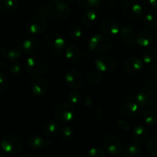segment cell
I'll use <instances>...</instances> for the list:
<instances>
[{"label": "cell", "instance_id": "obj_1", "mask_svg": "<svg viewBox=\"0 0 157 157\" xmlns=\"http://www.w3.org/2000/svg\"><path fill=\"white\" fill-rule=\"evenodd\" d=\"M41 46L46 55L58 56L65 49L66 43L62 35L57 32H50L43 37Z\"/></svg>", "mask_w": 157, "mask_h": 157}, {"label": "cell", "instance_id": "obj_2", "mask_svg": "<svg viewBox=\"0 0 157 157\" xmlns=\"http://www.w3.org/2000/svg\"><path fill=\"white\" fill-rule=\"evenodd\" d=\"M48 66L47 56L42 54H32L26 60L27 71L32 76H38L44 73Z\"/></svg>", "mask_w": 157, "mask_h": 157}, {"label": "cell", "instance_id": "obj_3", "mask_svg": "<svg viewBox=\"0 0 157 157\" xmlns=\"http://www.w3.org/2000/svg\"><path fill=\"white\" fill-rule=\"evenodd\" d=\"M21 48L19 41L17 38H9L6 40L2 47V54L6 61L15 62L21 55Z\"/></svg>", "mask_w": 157, "mask_h": 157}, {"label": "cell", "instance_id": "obj_4", "mask_svg": "<svg viewBox=\"0 0 157 157\" xmlns=\"http://www.w3.org/2000/svg\"><path fill=\"white\" fill-rule=\"evenodd\" d=\"M48 7L50 15L56 19H66L71 14L70 7L63 0H52Z\"/></svg>", "mask_w": 157, "mask_h": 157}, {"label": "cell", "instance_id": "obj_5", "mask_svg": "<svg viewBox=\"0 0 157 157\" xmlns=\"http://www.w3.org/2000/svg\"><path fill=\"white\" fill-rule=\"evenodd\" d=\"M88 47L92 52L96 53H104L110 50L112 47V41L105 35H95L90 38Z\"/></svg>", "mask_w": 157, "mask_h": 157}, {"label": "cell", "instance_id": "obj_6", "mask_svg": "<svg viewBox=\"0 0 157 157\" xmlns=\"http://www.w3.org/2000/svg\"><path fill=\"white\" fill-rule=\"evenodd\" d=\"M122 10L124 16L131 21H136L144 15V8L137 0H125Z\"/></svg>", "mask_w": 157, "mask_h": 157}, {"label": "cell", "instance_id": "obj_7", "mask_svg": "<svg viewBox=\"0 0 157 157\" xmlns=\"http://www.w3.org/2000/svg\"><path fill=\"white\" fill-rule=\"evenodd\" d=\"M0 147L6 153L15 154L21 150L22 142L15 135H6L0 141Z\"/></svg>", "mask_w": 157, "mask_h": 157}, {"label": "cell", "instance_id": "obj_8", "mask_svg": "<svg viewBox=\"0 0 157 157\" xmlns=\"http://www.w3.org/2000/svg\"><path fill=\"white\" fill-rule=\"evenodd\" d=\"M55 117L59 122H70L74 118V108L70 104L60 103L55 109Z\"/></svg>", "mask_w": 157, "mask_h": 157}, {"label": "cell", "instance_id": "obj_9", "mask_svg": "<svg viewBox=\"0 0 157 157\" xmlns=\"http://www.w3.org/2000/svg\"><path fill=\"white\" fill-rule=\"evenodd\" d=\"M95 65L101 73H110L117 67L116 60L110 55H103L98 57L95 61Z\"/></svg>", "mask_w": 157, "mask_h": 157}, {"label": "cell", "instance_id": "obj_10", "mask_svg": "<svg viewBox=\"0 0 157 157\" xmlns=\"http://www.w3.org/2000/svg\"><path fill=\"white\" fill-rule=\"evenodd\" d=\"M156 93L151 88H143L136 95V103L141 107L151 105L156 101Z\"/></svg>", "mask_w": 157, "mask_h": 157}, {"label": "cell", "instance_id": "obj_11", "mask_svg": "<svg viewBox=\"0 0 157 157\" xmlns=\"http://www.w3.org/2000/svg\"><path fill=\"white\" fill-rule=\"evenodd\" d=\"M48 24L44 18H34L31 19L26 25V31L32 35H40L47 30Z\"/></svg>", "mask_w": 157, "mask_h": 157}, {"label": "cell", "instance_id": "obj_12", "mask_svg": "<svg viewBox=\"0 0 157 157\" xmlns=\"http://www.w3.org/2000/svg\"><path fill=\"white\" fill-rule=\"evenodd\" d=\"M104 146L105 150L113 156L119 154L122 150L121 140L113 134H109L105 136L104 140Z\"/></svg>", "mask_w": 157, "mask_h": 157}, {"label": "cell", "instance_id": "obj_13", "mask_svg": "<svg viewBox=\"0 0 157 157\" xmlns=\"http://www.w3.org/2000/svg\"><path fill=\"white\" fill-rule=\"evenodd\" d=\"M66 84L69 87L73 90H77L82 86L84 79L83 76L79 71L76 70H69L66 72L65 77Z\"/></svg>", "mask_w": 157, "mask_h": 157}, {"label": "cell", "instance_id": "obj_14", "mask_svg": "<svg viewBox=\"0 0 157 157\" xmlns=\"http://www.w3.org/2000/svg\"><path fill=\"white\" fill-rule=\"evenodd\" d=\"M144 67L143 61L137 57H130L124 62V69L129 75H137Z\"/></svg>", "mask_w": 157, "mask_h": 157}, {"label": "cell", "instance_id": "obj_15", "mask_svg": "<svg viewBox=\"0 0 157 157\" xmlns=\"http://www.w3.org/2000/svg\"><path fill=\"white\" fill-rule=\"evenodd\" d=\"M121 26L114 20L107 19L100 25V29L104 35L107 36H115L120 33Z\"/></svg>", "mask_w": 157, "mask_h": 157}, {"label": "cell", "instance_id": "obj_16", "mask_svg": "<svg viewBox=\"0 0 157 157\" xmlns=\"http://www.w3.org/2000/svg\"><path fill=\"white\" fill-rule=\"evenodd\" d=\"M31 90L32 94L37 98H42L48 90V84L43 78H34L31 84Z\"/></svg>", "mask_w": 157, "mask_h": 157}, {"label": "cell", "instance_id": "obj_17", "mask_svg": "<svg viewBox=\"0 0 157 157\" xmlns=\"http://www.w3.org/2000/svg\"><path fill=\"white\" fill-rule=\"evenodd\" d=\"M133 29L128 25H122L120 29V34H121V41L124 44L127 45H131L134 43L136 38L134 36Z\"/></svg>", "mask_w": 157, "mask_h": 157}, {"label": "cell", "instance_id": "obj_18", "mask_svg": "<svg viewBox=\"0 0 157 157\" xmlns=\"http://www.w3.org/2000/svg\"><path fill=\"white\" fill-rule=\"evenodd\" d=\"M148 131L143 126H136L133 130V139L135 144L144 145L148 141Z\"/></svg>", "mask_w": 157, "mask_h": 157}, {"label": "cell", "instance_id": "obj_19", "mask_svg": "<svg viewBox=\"0 0 157 157\" xmlns=\"http://www.w3.org/2000/svg\"><path fill=\"white\" fill-rule=\"evenodd\" d=\"M153 34L150 30H143L137 34L136 37V41L140 46L144 48H148L153 41Z\"/></svg>", "mask_w": 157, "mask_h": 157}, {"label": "cell", "instance_id": "obj_20", "mask_svg": "<svg viewBox=\"0 0 157 157\" xmlns=\"http://www.w3.org/2000/svg\"><path fill=\"white\" fill-rule=\"evenodd\" d=\"M38 47H39L38 40L34 36H29L25 38L23 41L22 45H21L22 50L24 51L25 53L28 54V55H32L35 53Z\"/></svg>", "mask_w": 157, "mask_h": 157}, {"label": "cell", "instance_id": "obj_21", "mask_svg": "<svg viewBox=\"0 0 157 157\" xmlns=\"http://www.w3.org/2000/svg\"><path fill=\"white\" fill-rule=\"evenodd\" d=\"M18 9L17 0H0V12L5 15H12Z\"/></svg>", "mask_w": 157, "mask_h": 157}, {"label": "cell", "instance_id": "obj_22", "mask_svg": "<svg viewBox=\"0 0 157 157\" xmlns=\"http://www.w3.org/2000/svg\"><path fill=\"white\" fill-rule=\"evenodd\" d=\"M144 81L150 88L157 90V65L150 67L144 75Z\"/></svg>", "mask_w": 157, "mask_h": 157}, {"label": "cell", "instance_id": "obj_23", "mask_svg": "<svg viewBox=\"0 0 157 157\" xmlns=\"http://www.w3.org/2000/svg\"><path fill=\"white\" fill-rule=\"evenodd\" d=\"M81 53L79 48L73 44H69L65 48V57L69 61L76 63L81 59Z\"/></svg>", "mask_w": 157, "mask_h": 157}, {"label": "cell", "instance_id": "obj_24", "mask_svg": "<svg viewBox=\"0 0 157 157\" xmlns=\"http://www.w3.org/2000/svg\"><path fill=\"white\" fill-rule=\"evenodd\" d=\"M139 105L135 102H127L121 107V114L124 117H133L137 114Z\"/></svg>", "mask_w": 157, "mask_h": 157}, {"label": "cell", "instance_id": "obj_25", "mask_svg": "<svg viewBox=\"0 0 157 157\" xmlns=\"http://www.w3.org/2000/svg\"><path fill=\"white\" fill-rule=\"evenodd\" d=\"M60 127L58 122L55 121H47L45 124L43 125L42 132L45 136H53L56 135L57 133H59Z\"/></svg>", "mask_w": 157, "mask_h": 157}, {"label": "cell", "instance_id": "obj_26", "mask_svg": "<svg viewBox=\"0 0 157 157\" xmlns=\"http://www.w3.org/2000/svg\"><path fill=\"white\" fill-rule=\"evenodd\" d=\"M98 20V14L94 10H88L83 15L81 22L85 27H91Z\"/></svg>", "mask_w": 157, "mask_h": 157}, {"label": "cell", "instance_id": "obj_27", "mask_svg": "<svg viewBox=\"0 0 157 157\" xmlns=\"http://www.w3.org/2000/svg\"><path fill=\"white\" fill-rule=\"evenodd\" d=\"M27 144L31 148L38 150L45 146V140L41 136L38 135H32L27 140Z\"/></svg>", "mask_w": 157, "mask_h": 157}, {"label": "cell", "instance_id": "obj_28", "mask_svg": "<svg viewBox=\"0 0 157 157\" xmlns=\"http://www.w3.org/2000/svg\"><path fill=\"white\" fill-rule=\"evenodd\" d=\"M142 58L147 64H152L157 59V50L154 48H147L143 52Z\"/></svg>", "mask_w": 157, "mask_h": 157}, {"label": "cell", "instance_id": "obj_29", "mask_svg": "<svg viewBox=\"0 0 157 157\" xmlns=\"http://www.w3.org/2000/svg\"><path fill=\"white\" fill-rule=\"evenodd\" d=\"M143 23L147 30H153L157 26V19L153 15L147 14L144 15Z\"/></svg>", "mask_w": 157, "mask_h": 157}, {"label": "cell", "instance_id": "obj_30", "mask_svg": "<svg viewBox=\"0 0 157 157\" xmlns=\"http://www.w3.org/2000/svg\"><path fill=\"white\" fill-rule=\"evenodd\" d=\"M124 153L127 157H138L140 155L141 150L138 146L134 144H129L124 147Z\"/></svg>", "mask_w": 157, "mask_h": 157}, {"label": "cell", "instance_id": "obj_31", "mask_svg": "<svg viewBox=\"0 0 157 157\" xmlns=\"http://www.w3.org/2000/svg\"><path fill=\"white\" fill-rule=\"evenodd\" d=\"M146 124L150 126H154L157 124V114L153 110H147L144 111L143 115Z\"/></svg>", "mask_w": 157, "mask_h": 157}, {"label": "cell", "instance_id": "obj_32", "mask_svg": "<svg viewBox=\"0 0 157 157\" xmlns=\"http://www.w3.org/2000/svg\"><path fill=\"white\" fill-rule=\"evenodd\" d=\"M143 8L147 14L156 15L157 14V0H144Z\"/></svg>", "mask_w": 157, "mask_h": 157}, {"label": "cell", "instance_id": "obj_33", "mask_svg": "<svg viewBox=\"0 0 157 157\" xmlns=\"http://www.w3.org/2000/svg\"><path fill=\"white\" fill-rule=\"evenodd\" d=\"M101 79H102V75L98 70L91 71L87 75V81L91 85H98L101 81Z\"/></svg>", "mask_w": 157, "mask_h": 157}, {"label": "cell", "instance_id": "obj_34", "mask_svg": "<svg viewBox=\"0 0 157 157\" xmlns=\"http://www.w3.org/2000/svg\"><path fill=\"white\" fill-rule=\"evenodd\" d=\"M60 136L64 141H71L74 138V131L69 127H63L60 129Z\"/></svg>", "mask_w": 157, "mask_h": 157}, {"label": "cell", "instance_id": "obj_35", "mask_svg": "<svg viewBox=\"0 0 157 157\" xmlns=\"http://www.w3.org/2000/svg\"><path fill=\"white\" fill-rule=\"evenodd\" d=\"M68 35L71 39H78L82 35V29L81 26L78 24H75L72 25L69 29Z\"/></svg>", "mask_w": 157, "mask_h": 157}, {"label": "cell", "instance_id": "obj_36", "mask_svg": "<svg viewBox=\"0 0 157 157\" xmlns=\"http://www.w3.org/2000/svg\"><path fill=\"white\" fill-rule=\"evenodd\" d=\"M102 0H78V4L86 9L96 8L101 3Z\"/></svg>", "mask_w": 157, "mask_h": 157}, {"label": "cell", "instance_id": "obj_37", "mask_svg": "<svg viewBox=\"0 0 157 157\" xmlns=\"http://www.w3.org/2000/svg\"><path fill=\"white\" fill-rule=\"evenodd\" d=\"M147 150L150 154L157 156V136H153L148 141Z\"/></svg>", "mask_w": 157, "mask_h": 157}, {"label": "cell", "instance_id": "obj_38", "mask_svg": "<svg viewBox=\"0 0 157 157\" xmlns=\"http://www.w3.org/2000/svg\"><path fill=\"white\" fill-rule=\"evenodd\" d=\"M104 152L102 148L99 147H92L87 153V157H104Z\"/></svg>", "mask_w": 157, "mask_h": 157}, {"label": "cell", "instance_id": "obj_39", "mask_svg": "<svg viewBox=\"0 0 157 157\" xmlns=\"http://www.w3.org/2000/svg\"><path fill=\"white\" fill-rule=\"evenodd\" d=\"M67 99H68L69 102L71 103V104H78L80 100H81V94L76 90H73L68 94V95H67Z\"/></svg>", "mask_w": 157, "mask_h": 157}, {"label": "cell", "instance_id": "obj_40", "mask_svg": "<svg viewBox=\"0 0 157 157\" xmlns=\"http://www.w3.org/2000/svg\"><path fill=\"white\" fill-rule=\"evenodd\" d=\"M21 71H22L21 65L17 61L12 63V65L10 66V72L15 76H18V75H21Z\"/></svg>", "mask_w": 157, "mask_h": 157}, {"label": "cell", "instance_id": "obj_41", "mask_svg": "<svg viewBox=\"0 0 157 157\" xmlns=\"http://www.w3.org/2000/svg\"><path fill=\"white\" fill-rule=\"evenodd\" d=\"M8 79L7 77L3 73L0 72V92H2L7 88Z\"/></svg>", "mask_w": 157, "mask_h": 157}, {"label": "cell", "instance_id": "obj_42", "mask_svg": "<svg viewBox=\"0 0 157 157\" xmlns=\"http://www.w3.org/2000/svg\"><path fill=\"white\" fill-rule=\"evenodd\" d=\"M37 13H38L39 18H46L48 17V15H50V12H49L48 7H45V6H42L40 9H38V10L37 11Z\"/></svg>", "mask_w": 157, "mask_h": 157}, {"label": "cell", "instance_id": "obj_43", "mask_svg": "<svg viewBox=\"0 0 157 157\" xmlns=\"http://www.w3.org/2000/svg\"><path fill=\"white\" fill-rule=\"evenodd\" d=\"M117 124H118V126H119L120 128L122 129V130H125V131H127V130H129L130 129V125H129V124L124 121H121V120H120V121H118Z\"/></svg>", "mask_w": 157, "mask_h": 157}, {"label": "cell", "instance_id": "obj_44", "mask_svg": "<svg viewBox=\"0 0 157 157\" xmlns=\"http://www.w3.org/2000/svg\"><path fill=\"white\" fill-rule=\"evenodd\" d=\"M21 157H35L34 155L31 154V153H24V154L21 156Z\"/></svg>", "mask_w": 157, "mask_h": 157}, {"label": "cell", "instance_id": "obj_45", "mask_svg": "<svg viewBox=\"0 0 157 157\" xmlns=\"http://www.w3.org/2000/svg\"><path fill=\"white\" fill-rule=\"evenodd\" d=\"M65 1L68 2H73V0H65Z\"/></svg>", "mask_w": 157, "mask_h": 157}, {"label": "cell", "instance_id": "obj_46", "mask_svg": "<svg viewBox=\"0 0 157 157\" xmlns=\"http://www.w3.org/2000/svg\"><path fill=\"white\" fill-rule=\"evenodd\" d=\"M2 62H1V61H0V68H1V67H2Z\"/></svg>", "mask_w": 157, "mask_h": 157}, {"label": "cell", "instance_id": "obj_47", "mask_svg": "<svg viewBox=\"0 0 157 157\" xmlns=\"http://www.w3.org/2000/svg\"><path fill=\"white\" fill-rule=\"evenodd\" d=\"M155 108H156V110H157V104H156V107H155Z\"/></svg>", "mask_w": 157, "mask_h": 157}, {"label": "cell", "instance_id": "obj_48", "mask_svg": "<svg viewBox=\"0 0 157 157\" xmlns=\"http://www.w3.org/2000/svg\"><path fill=\"white\" fill-rule=\"evenodd\" d=\"M156 38H157V30H156Z\"/></svg>", "mask_w": 157, "mask_h": 157}, {"label": "cell", "instance_id": "obj_49", "mask_svg": "<svg viewBox=\"0 0 157 157\" xmlns=\"http://www.w3.org/2000/svg\"><path fill=\"white\" fill-rule=\"evenodd\" d=\"M0 157H1V153H0Z\"/></svg>", "mask_w": 157, "mask_h": 157}]
</instances>
